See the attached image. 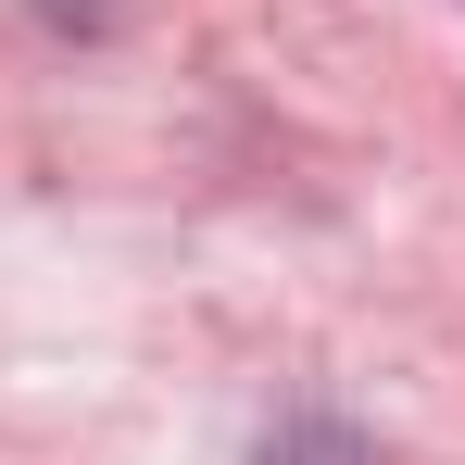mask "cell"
Segmentation results:
<instances>
[]
</instances>
